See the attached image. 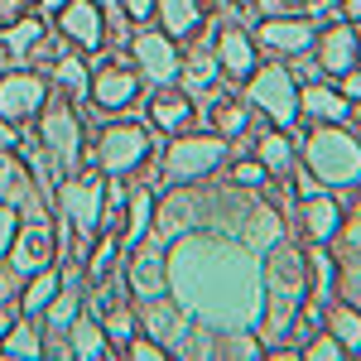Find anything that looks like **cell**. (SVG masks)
I'll list each match as a JSON object with an SVG mask.
<instances>
[{
  "label": "cell",
  "instance_id": "cell-22",
  "mask_svg": "<svg viewBox=\"0 0 361 361\" xmlns=\"http://www.w3.org/2000/svg\"><path fill=\"white\" fill-rule=\"evenodd\" d=\"M68 352L82 361H102V357H116V347L106 342V328H102V318L97 313H78L73 318V328H68Z\"/></svg>",
  "mask_w": 361,
  "mask_h": 361
},
{
  "label": "cell",
  "instance_id": "cell-34",
  "mask_svg": "<svg viewBox=\"0 0 361 361\" xmlns=\"http://www.w3.org/2000/svg\"><path fill=\"white\" fill-rule=\"evenodd\" d=\"M299 357H308V361H342V357H347V347H342V342H337L328 328H318L313 337H304Z\"/></svg>",
  "mask_w": 361,
  "mask_h": 361
},
{
  "label": "cell",
  "instance_id": "cell-37",
  "mask_svg": "<svg viewBox=\"0 0 361 361\" xmlns=\"http://www.w3.org/2000/svg\"><path fill=\"white\" fill-rule=\"evenodd\" d=\"M121 357H135V361H159V357H169V347L164 342H154L149 333H135L130 342H126V352Z\"/></svg>",
  "mask_w": 361,
  "mask_h": 361
},
{
  "label": "cell",
  "instance_id": "cell-16",
  "mask_svg": "<svg viewBox=\"0 0 361 361\" xmlns=\"http://www.w3.org/2000/svg\"><path fill=\"white\" fill-rule=\"evenodd\" d=\"M54 20H58L63 44H73V49H82V54H97V49L106 44V10H102L97 0H68Z\"/></svg>",
  "mask_w": 361,
  "mask_h": 361
},
{
  "label": "cell",
  "instance_id": "cell-11",
  "mask_svg": "<svg viewBox=\"0 0 361 361\" xmlns=\"http://www.w3.org/2000/svg\"><path fill=\"white\" fill-rule=\"evenodd\" d=\"M140 68L135 63H121V58H106L97 73H92V106L102 116H121V111H130L135 106V97H140Z\"/></svg>",
  "mask_w": 361,
  "mask_h": 361
},
{
  "label": "cell",
  "instance_id": "cell-19",
  "mask_svg": "<svg viewBox=\"0 0 361 361\" xmlns=\"http://www.w3.org/2000/svg\"><path fill=\"white\" fill-rule=\"evenodd\" d=\"M135 323L140 333H149L154 342H173V337L188 328V308L178 304L173 294H154V299H135Z\"/></svg>",
  "mask_w": 361,
  "mask_h": 361
},
{
  "label": "cell",
  "instance_id": "cell-20",
  "mask_svg": "<svg viewBox=\"0 0 361 361\" xmlns=\"http://www.w3.org/2000/svg\"><path fill=\"white\" fill-rule=\"evenodd\" d=\"M299 116H308L313 126H347L352 102L337 82H299Z\"/></svg>",
  "mask_w": 361,
  "mask_h": 361
},
{
  "label": "cell",
  "instance_id": "cell-30",
  "mask_svg": "<svg viewBox=\"0 0 361 361\" xmlns=\"http://www.w3.org/2000/svg\"><path fill=\"white\" fill-rule=\"evenodd\" d=\"M154 226V193L149 188H135L130 202H126V231H121V246H135L140 236H149Z\"/></svg>",
  "mask_w": 361,
  "mask_h": 361
},
{
  "label": "cell",
  "instance_id": "cell-8",
  "mask_svg": "<svg viewBox=\"0 0 361 361\" xmlns=\"http://www.w3.org/2000/svg\"><path fill=\"white\" fill-rule=\"evenodd\" d=\"M39 140H44V149L63 164V173H78V159H82V121H78V106L68 97L44 102V111H39Z\"/></svg>",
  "mask_w": 361,
  "mask_h": 361
},
{
  "label": "cell",
  "instance_id": "cell-41",
  "mask_svg": "<svg viewBox=\"0 0 361 361\" xmlns=\"http://www.w3.org/2000/svg\"><path fill=\"white\" fill-rule=\"evenodd\" d=\"M337 87H342V97H347L352 106H361V68H352V73H342V78H337Z\"/></svg>",
  "mask_w": 361,
  "mask_h": 361
},
{
  "label": "cell",
  "instance_id": "cell-46",
  "mask_svg": "<svg viewBox=\"0 0 361 361\" xmlns=\"http://www.w3.org/2000/svg\"><path fill=\"white\" fill-rule=\"evenodd\" d=\"M63 5H68V0H39V15H58Z\"/></svg>",
  "mask_w": 361,
  "mask_h": 361
},
{
  "label": "cell",
  "instance_id": "cell-6",
  "mask_svg": "<svg viewBox=\"0 0 361 361\" xmlns=\"http://www.w3.org/2000/svg\"><path fill=\"white\" fill-rule=\"evenodd\" d=\"M58 217H68V222L78 226L82 236H102V202H106V173L97 169H78V173H63V183H58Z\"/></svg>",
  "mask_w": 361,
  "mask_h": 361
},
{
  "label": "cell",
  "instance_id": "cell-7",
  "mask_svg": "<svg viewBox=\"0 0 361 361\" xmlns=\"http://www.w3.org/2000/svg\"><path fill=\"white\" fill-rule=\"evenodd\" d=\"M222 159H226V140L217 130H202V135L178 130V140L169 145V154H164V173L173 183H197V178H207Z\"/></svg>",
  "mask_w": 361,
  "mask_h": 361
},
{
  "label": "cell",
  "instance_id": "cell-27",
  "mask_svg": "<svg viewBox=\"0 0 361 361\" xmlns=\"http://www.w3.org/2000/svg\"><path fill=\"white\" fill-rule=\"evenodd\" d=\"M255 159L270 169V178H284L289 169H294V140L284 135V130H265V135L255 140Z\"/></svg>",
  "mask_w": 361,
  "mask_h": 361
},
{
  "label": "cell",
  "instance_id": "cell-9",
  "mask_svg": "<svg viewBox=\"0 0 361 361\" xmlns=\"http://www.w3.org/2000/svg\"><path fill=\"white\" fill-rule=\"evenodd\" d=\"M126 289L135 299L169 294V241H159L154 231L140 236L135 246H126Z\"/></svg>",
  "mask_w": 361,
  "mask_h": 361
},
{
  "label": "cell",
  "instance_id": "cell-45",
  "mask_svg": "<svg viewBox=\"0 0 361 361\" xmlns=\"http://www.w3.org/2000/svg\"><path fill=\"white\" fill-rule=\"evenodd\" d=\"M342 20H352V25H361V0H342Z\"/></svg>",
  "mask_w": 361,
  "mask_h": 361
},
{
  "label": "cell",
  "instance_id": "cell-14",
  "mask_svg": "<svg viewBox=\"0 0 361 361\" xmlns=\"http://www.w3.org/2000/svg\"><path fill=\"white\" fill-rule=\"evenodd\" d=\"M313 34H318V25L308 15H265L250 39H255V49H265L275 58H308L313 54Z\"/></svg>",
  "mask_w": 361,
  "mask_h": 361
},
{
  "label": "cell",
  "instance_id": "cell-36",
  "mask_svg": "<svg viewBox=\"0 0 361 361\" xmlns=\"http://www.w3.org/2000/svg\"><path fill=\"white\" fill-rule=\"evenodd\" d=\"M333 294L342 299V304H357V308H361V265H337Z\"/></svg>",
  "mask_w": 361,
  "mask_h": 361
},
{
  "label": "cell",
  "instance_id": "cell-31",
  "mask_svg": "<svg viewBox=\"0 0 361 361\" xmlns=\"http://www.w3.org/2000/svg\"><path fill=\"white\" fill-rule=\"evenodd\" d=\"M54 87H58V97L82 102L87 92H92V73H87V63H78V58H54Z\"/></svg>",
  "mask_w": 361,
  "mask_h": 361
},
{
  "label": "cell",
  "instance_id": "cell-43",
  "mask_svg": "<svg viewBox=\"0 0 361 361\" xmlns=\"http://www.w3.org/2000/svg\"><path fill=\"white\" fill-rule=\"evenodd\" d=\"M126 15L130 20H149L154 15V0H126Z\"/></svg>",
  "mask_w": 361,
  "mask_h": 361
},
{
  "label": "cell",
  "instance_id": "cell-2",
  "mask_svg": "<svg viewBox=\"0 0 361 361\" xmlns=\"http://www.w3.org/2000/svg\"><path fill=\"white\" fill-rule=\"evenodd\" d=\"M260 308H265L260 342L275 347V342L289 337L299 308H304V250L284 246V241H275L265 250V299H260Z\"/></svg>",
  "mask_w": 361,
  "mask_h": 361
},
{
  "label": "cell",
  "instance_id": "cell-29",
  "mask_svg": "<svg viewBox=\"0 0 361 361\" xmlns=\"http://www.w3.org/2000/svg\"><path fill=\"white\" fill-rule=\"evenodd\" d=\"M217 82H222V68H217V58H212V54L183 58V68H178V87H183L188 97H197V92H212Z\"/></svg>",
  "mask_w": 361,
  "mask_h": 361
},
{
  "label": "cell",
  "instance_id": "cell-26",
  "mask_svg": "<svg viewBox=\"0 0 361 361\" xmlns=\"http://www.w3.org/2000/svg\"><path fill=\"white\" fill-rule=\"evenodd\" d=\"M323 328L347 347V357H361V308L357 304H342V299H333V304L323 308Z\"/></svg>",
  "mask_w": 361,
  "mask_h": 361
},
{
  "label": "cell",
  "instance_id": "cell-32",
  "mask_svg": "<svg viewBox=\"0 0 361 361\" xmlns=\"http://www.w3.org/2000/svg\"><path fill=\"white\" fill-rule=\"evenodd\" d=\"M212 130L222 140H241L250 130V102H217L212 106Z\"/></svg>",
  "mask_w": 361,
  "mask_h": 361
},
{
  "label": "cell",
  "instance_id": "cell-13",
  "mask_svg": "<svg viewBox=\"0 0 361 361\" xmlns=\"http://www.w3.org/2000/svg\"><path fill=\"white\" fill-rule=\"evenodd\" d=\"M130 58H135L140 78L149 87H173L178 82V68H183L178 39H169L164 29H140L135 39H130Z\"/></svg>",
  "mask_w": 361,
  "mask_h": 361
},
{
  "label": "cell",
  "instance_id": "cell-25",
  "mask_svg": "<svg viewBox=\"0 0 361 361\" xmlns=\"http://www.w3.org/2000/svg\"><path fill=\"white\" fill-rule=\"evenodd\" d=\"M149 121H154L159 130H169V135L188 130V126H193V97H188V92H169V87H159L154 102H149Z\"/></svg>",
  "mask_w": 361,
  "mask_h": 361
},
{
  "label": "cell",
  "instance_id": "cell-28",
  "mask_svg": "<svg viewBox=\"0 0 361 361\" xmlns=\"http://www.w3.org/2000/svg\"><path fill=\"white\" fill-rule=\"evenodd\" d=\"M0 357H44V328H39V318H25L20 313V323L5 333V342H0Z\"/></svg>",
  "mask_w": 361,
  "mask_h": 361
},
{
  "label": "cell",
  "instance_id": "cell-18",
  "mask_svg": "<svg viewBox=\"0 0 361 361\" xmlns=\"http://www.w3.org/2000/svg\"><path fill=\"white\" fill-rule=\"evenodd\" d=\"M212 58H217V68H222V82H246L250 73L260 68V49H255V39H250L246 29L236 25H222L217 29V39H212Z\"/></svg>",
  "mask_w": 361,
  "mask_h": 361
},
{
  "label": "cell",
  "instance_id": "cell-1",
  "mask_svg": "<svg viewBox=\"0 0 361 361\" xmlns=\"http://www.w3.org/2000/svg\"><path fill=\"white\" fill-rule=\"evenodd\" d=\"M169 246H173L169 250V294H178L188 318L217 333H231L260 313V270H255V250L246 241L231 246L222 236L183 231Z\"/></svg>",
  "mask_w": 361,
  "mask_h": 361
},
{
  "label": "cell",
  "instance_id": "cell-17",
  "mask_svg": "<svg viewBox=\"0 0 361 361\" xmlns=\"http://www.w3.org/2000/svg\"><path fill=\"white\" fill-rule=\"evenodd\" d=\"M347 217V202L333 193V188H318V193L299 197V231H304L308 246H328L337 236V226Z\"/></svg>",
  "mask_w": 361,
  "mask_h": 361
},
{
  "label": "cell",
  "instance_id": "cell-15",
  "mask_svg": "<svg viewBox=\"0 0 361 361\" xmlns=\"http://www.w3.org/2000/svg\"><path fill=\"white\" fill-rule=\"evenodd\" d=\"M5 260L15 265L20 279L34 275V270H44V265H54L58 260L54 222H49V217H20V231H15V241H10V250H5Z\"/></svg>",
  "mask_w": 361,
  "mask_h": 361
},
{
  "label": "cell",
  "instance_id": "cell-23",
  "mask_svg": "<svg viewBox=\"0 0 361 361\" xmlns=\"http://www.w3.org/2000/svg\"><path fill=\"white\" fill-rule=\"evenodd\" d=\"M154 15H159V29L169 39H197L202 20H207V10L197 0H154Z\"/></svg>",
  "mask_w": 361,
  "mask_h": 361
},
{
  "label": "cell",
  "instance_id": "cell-12",
  "mask_svg": "<svg viewBox=\"0 0 361 361\" xmlns=\"http://www.w3.org/2000/svg\"><path fill=\"white\" fill-rule=\"evenodd\" d=\"M313 63H318L333 82L342 73L361 68V29L352 25V20H328V25H318V34H313Z\"/></svg>",
  "mask_w": 361,
  "mask_h": 361
},
{
  "label": "cell",
  "instance_id": "cell-3",
  "mask_svg": "<svg viewBox=\"0 0 361 361\" xmlns=\"http://www.w3.org/2000/svg\"><path fill=\"white\" fill-rule=\"evenodd\" d=\"M304 169L323 188H361V140L347 126H318L304 135Z\"/></svg>",
  "mask_w": 361,
  "mask_h": 361
},
{
  "label": "cell",
  "instance_id": "cell-47",
  "mask_svg": "<svg viewBox=\"0 0 361 361\" xmlns=\"http://www.w3.org/2000/svg\"><path fill=\"white\" fill-rule=\"evenodd\" d=\"M197 5H202V10H226L231 0H197Z\"/></svg>",
  "mask_w": 361,
  "mask_h": 361
},
{
  "label": "cell",
  "instance_id": "cell-35",
  "mask_svg": "<svg viewBox=\"0 0 361 361\" xmlns=\"http://www.w3.org/2000/svg\"><path fill=\"white\" fill-rule=\"evenodd\" d=\"M265 183H270V169L260 164V159H241V164H231V188L255 193V188H265Z\"/></svg>",
  "mask_w": 361,
  "mask_h": 361
},
{
  "label": "cell",
  "instance_id": "cell-21",
  "mask_svg": "<svg viewBox=\"0 0 361 361\" xmlns=\"http://www.w3.org/2000/svg\"><path fill=\"white\" fill-rule=\"evenodd\" d=\"M49 29H44V15H25L15 25H0V63L20 68V63H39V49H44Z\"/></svg>",
  "mask_w": 361,
  "mask_h": 361
},
{
  "label": "cell",
  "instance_id": "cell-44",
  "mask_svg": "<svg viewBox=\"0 0 361 361\" xmlns=\"http://www.w3.org/2000/svg\"><path fill=\"white\" fill-rule=\"evenodd\" d=\"M15 145H20L15 126H10V121H0V149H15Z\"/></svg>",
  "mask_w": 361,
  "mask_h": 361
},
{
  "label": "cell",
  "instance_id": "cell-40",
  "mask_svg": "<svg viewBox=\"0 0 361 361\" xmlns=\"http://www.w3.org/2000/svg\"><path fill=\"white\" fill-rule=\"evenodd\" d=\"M15 265H10V260H0V304H15V294H20V289H15Z\"/></svg>",
  "mask_w": 361,
  "mask_h": 361
},
{
  "label": "cell",
  "instance_id": "cell-5",
  "mask_svg": "<svg viewBox=\"0 0 361 361\" xmlns=\"http://www.w3.org/2000/svg\"><path fill=\"white\" fill-rule=\"evenodd\" d=\"M241 87H246L250 111H260L270 126L289 130V126L299 121V82H294V73H289L284 63H265V68H255Z\"/></svg>",
  "mask_w": 361,
  "mask_h": 361
},
{
  "label": "cell",
  "instance_id": "cell-10",
  "mask_svg": "<svg viewBox=\"0 0 361 361\" xmlns=\"http://www.w3.org/2000/svg\"><path fill=\"white\" fill-rule=\"evenodd\" d=\"M49 97H54V87L44 82L39 73H29V68L0 73V121H10V126L39 121V111H44Z\"/></svg>",
  "mask_w": 361,
  "mask_h": 361
},
{
  "label": "cell",
  "instance_id": "cell-39",
  "mask_svg": "<svg viewBox=\"0 0 361 361\" xmlns=\"http://www.w3.org/2000/svg\"><path fill=\"white\" fill-rule=\"evenodd\" d=\"M260 15H304V0H255Z\"/></svg>",
  "mask_w": 361,
  "mask_h": 361
},
{
  "label": "cell",
  "instance_id": "cell-24",
  "mask_svg": "<svg viewBox=\"0 0 361 361\" xmlns=\"http://www.w3.org/2000/svg\"><path fill=\"white\" fill-rule=\"evenodd\" d=\"M58 284H63V270H58V265H44V270H34V275H25V284H20V294H15V304H20V313H25V318H44V308L54 304Z\"/></svg>",
  "mask_w": 361,
  "mask_h": 361
},
{
  "label": "cell",
  "instance_id": "cell-33",
  "mask_svg": "<svg viewBox=\"0 0 361 361\" xmlns=\"http://www.w3.org/2000/svg\"><path fill=\"white\" fill-rule=\"evenodd\" d=\"M102 328H106V342L116 347V357L126 352V342L140 333V323H135V304H121L111 308V313H102Z\"/></svg>",
  "mask_w": 361,
  "mask_h": 361
},
{
  "label": "cell",
  "instance_id": "cell-4",
  "mask_svg": "<svg viewBox=\"0 0 361 361\" xmlns=\"http://www.w3.org/2000/svg\"><path fill=\"white\" fill-rule=\"evenodd\" d=\"M149 149H154V140H149L145 126H135V121H116V126H106L102 135L92 140L87 159L102 169L106 178H126V173H135V169L149 164Z\"/></svg>",
  "mask_w": 361,
  "mask_h": 361
},
{
  "label": "cell",
  "instance_id": "cell-42",
  "mask_svg": "<svg viewBox=\"0 0 361 361\" xmlns=\"http://www.w3.org/2000/svg\"><path fill=\"white\" fill-rule=\"evenodd\" d=\"M20 323V304H0V342H5V333Z\"/></svg>",
  "mask_w": 361,
  "mask_h": 361
},
{
  "label": "cell",
  "instance_id": "cell-38",
  "mask_svg": "<svg viewBox=\"0 0 361 361\" xmlns=\"http://www.w3.org/2000/svg\"><path fill=\"white\" fill-rule=\"evenodd\" d=\"M15 231H20V207L0 197V255L10 250V241H15Z\"/></svg>",
  "mask_w": 361,
  "mask_h": 361
}]
</instances>
